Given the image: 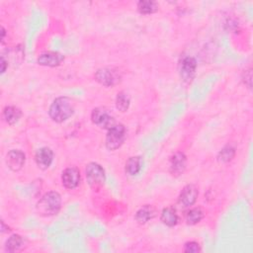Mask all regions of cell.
<instances>
[{"mask_svg":"<svg viewBox=\"0 0 253 253\" xmlns=\"http://www.w3.org/2000/svg\"><path fill=\"white\" fill-rule=\"evenodd\" d=\"M154 215H155V210L153 209V207L149 205H145L136 211L135 220L140 224H144L148 220L152 219Z\"/></svg>","mask_w":253,"mask_h":253,"instance_id":"9a60e30c","label":"cell"},{"mask_svg":"<svg viewBox=\"0 0 253 253\" xmlns=\"http://www.w3.org/2000/svg\"><path fill=\"white\" fill-rule=\"evenodd\" d=\"M6 66H7V61L4 59V57H1V73H4L6 70Z\"/></svg>","mask_w":253,"mask_h":253,"instance_id":"cb8c5ba5","label":"cell"},{"mask_svg":"<svg viewBox=\"0 0 253 253\" xmlns=\"http://www.w3.org/2000/svg\"><path fill=\"white\" fill-rule=\"evenodd\" d=\"M137 10L140 14L149 15L158 10V5L154 1H139L137 3Z\"/></svg>","mask_w":253,"mask_h":253,"instance_id":"d6986e66","label":"cell"},{"mask_svg":"<svg viewBox=\"0 0 253 253\" xmlns=\"http://www.w3.org/2000/svg\"><path fill=\"white\" fill-rule=\"evenodd\" d=\"M26 156L24 152L17 149L10 150L6 155V164L12 171H19L25 164Z\"/></svg>","mask_w":253,"mask_h":253,"instance_id":"9c48e42d","label":"cell"},{"mask_svg":"<svg viewBox=\"0 0 253 253\" xmlns=\"http://www.w3.org/2000/svg\"><path fill=\"white\" fill-rule=\"evenodd\" d=\"M198 196V188L193 184H189L185 186L181 191L178 198V204L183 208H189L195 204Z\"/></svg>","mask_w":253,"mask_h":253,"instance_id":"52a82bcc","label":"cell"},{"mask_svg":"<svg viewBox=\"0 0 253 253\" xmlns=\"http://www.w3.org/2000/svg\"><path fill=\"white\" fill-rule=\"evenodd\" d=\"M143 166V159L140 156H131L126 162V172L130 175L134 176L140 172Z\"/></svg>","mask_w":253,"mask_h":253,"instance_id":"5bb4252c","label":"cell"},{"mask_svg":"<svg viewBox=\"0 0 253 253\" xmlns=\"http://www.w3.org/2000/svg\"><path fill=\"white\" fill-rule=\"evenodd\" d=\"M234 154H235V150H234L233 147H231V146H225V147H223V148L219 151L217 158H218V160H219L220 162L225 163V162L230 161V160L233 158Z\"/></svg>","mask_w":253,"mask_h":253,"instance_id":"7402d4cb","label":"cell"},{"mask_svg":"<svg viewBox=\"0 0 253 253\" xmlns=\"http://www.w3.org/2000/svg\"><path fill=\"white\" fill-rule=\"evenodd\" d=\"M62 185L67 189H74L79 185L80 172L76 167H68L62 172Z\"/></svg>","mask_w":253,"mask_h":253,"instance_id":"30bf717a","label":"cell"},{"mask_svg":"<svg viewBox=\"0 0 253 253\" xmlns=\"http://www.w3.org/2000/svg\"><path fill=\"white\" fill-rule=\"evenodd\" d=\"M22 246H23V238L19 234L11 235L5 243V249L8 252H16L20 250Z\"/></svg>","mask_w":253,"mask_h":253,"instance_id":"ac0fdd59","label":"cell"},{"mask_svg":"<svg viewBox=\"0 0 253 253\" xmlns=\"http://www.w3.org/2000/svg\"><path fill=\"white\" fill-rule=\"evenodd\" d=\"M196 68H197V61L194 57H191V56L184 57L180 63L181 78L186 82H190L195 75Z\"/></svg>","mask_w":253,"mask_h":253,"instance_id":"ba28073f","label":"cell"},{"mask_svg":"<svg viewBox=\"0 0 253 253\" xmlns=\"http://www.w3.org/2000/svg\"><path fill=\"white\" fill-rule=\"evenodd\" d=\"M203 217H204L203 211L200 208H194V209H191L187 212L186 221L188 224L194 225V224H197L198 222H200Z\"/></svg>","mask_w":253,"mask_h":253,"instance_id":"ffe728a7","label":"cell"},{"mask_svg":"<svg viewBox=\"0 0 253 253\" xmlns=\"http://www.w3.org/2000/svg\"><path fill=\"white\" fill-rule=\"evenodd\" d=\"M160 219L165 225L172 227V226L177 224L178 215L176 213V211L173 208L168 207V208L163 209V211L161 212V215H160Z\"/></svg>","mask_w":253,"mask_h":253,"instance_id":"e0dca14e","label":"cell"},{"mask_svg":"<svg viewBox=\"0 0 253 253\" xmlns=\"http://www.w3.org/2000/svg\"><path fill=\"white\" fill-rule=\"evenodd\" d=\"M129 96L125 91H121L118 93L116 97V107L119 111L126 112L129 107Z\"/></svg>","mask_w":253,"mask_h":253,"instance_id":"44dd1931","label":"cell"},{"mask_svg":"<svg viewBox=\"0 0 253 253\" xmlns=\"http://www.w3.org/2000/svg\"><path fill=\"white\" fill-rule=\"evenodd\" d=\"M1 34H2L1 40H2V42H3V41H4V37H5V30H4V28H3V27L1 28Z\"/></svg>","mask_w":253,"mask_h":253,"instance_id":"d4e9b609","label":"cell"},{"mask_svg":"<svg viewBox=\"0 0 253 253\" xmlns=\"http://www.w3.org/2000/svg\"><path fill=\"white\" fill-rule=\"evenodd\" d=\"M35 160L38 167L42 170L47 169L53 160V152L48 147H42L37 150Z\"/></svg>","mask_w":253,"mask_h":253,"instance_id":"8fae6325","label":"cell"},{"mask_svg":"<svg viewBox=\"0 0 253 253\" xmlns=\"http://www.w3.org/2000/svg\"><path fill=\"white\" fill-rule=\"evenodd\" d=\"M61 208V197L57 192L45 193L37 204V211L42 216L57 214Z\"/></svg>","mask_w":253,"mask_h":253,"instance_id":"7a4b0ae2","label":"cell"},{"mask_svg":"<svg viewBox=\"0 0 253 253\" xmlns=\"http://www.w3.org/2000/svg\"><path fill=\"white\" fill-rule=\"evenodd\" d=\"M96 80L107 87L114 86L121 80V74L119 71L112 67H103L97 70L95 73Z\"/></svg>","mask_w":253,"mask_h":253,"instance_id":"8992f818","label":"cell"},{"mask_svg":"<svg viewBox=\"0 0 253 253\" xmlns=\"http://www.w3.org/2000/svg\"><path fill=\"white\" fill-rule=\"evenodd\" d=\"M64 57L61 53L56 51H46L42 53L38 57V63L42 66L48 67H55L61 64Z\"/></svg>","mask_w":253,"mask_h":253,"instance_id":"7c38bea8","label":"cell"},{"mask_svg":"<svg viewBox=\"0 0 253 253\" xmlns=\"http://www.w3.org/2000/svg\"><path fill=\"white\" fill-rule=\"evenodd\" d=\"M91 119H92V122L96 126H100L101 128L110 129L111 127H113L116 125V121H115L114 117L104 107L95 108L92 111Z\"/></svg>","mask_w":253,"mask_h":253,"instance_id":"5b68a950","label":"cell"},{"mask_svg":"<svg viewBox=\"0 0 253 253\" xmlns=\"http://www.w3.org/2000/svg\"><path fill=\"white\" fill-rule=\"evenodd\" d=\"M187 158L184 153L176 152L170 158V172L174 176H179L183 174L186 169Z\"/></svg>","mask_w":253,"mask_h":253,"instance_id":"4fadbf2b","label":"cell"},{"mask_svg":"<svg viewBox=\"0 0 253 253\" xmlns=\"http://www.w3.org/2000/svg\"><path fill=\"white\" fill-rule=\"evenodd\" d=\"M22 112L15 106H7L3 111V118L9 125H15L21 118Z\"/></svg>","mask_w":253,"mask_h":253,"instance_id":"2e32d148","label":"cell"},{"mask_svg":"<svg viewBox=\"0 0 253 253\" xmlns=\"http://www.w3.org/2000/svg\"><path fill=\"white\" fill-rule=\"evenodd\" d=\"M74 113L73 101L65 96L56 98L50 105L48 115L56 123H62L68 120Z\"/></svg>","mask_w":253,"mask_h":253,"instance_id":"6da1fadb","label":"cell"},{"mask_svg":"<svg viewBox=\"0 0 253 253\" xmlns=\"http://www.w3.org/2000/svg\"><path fill=\"white\" fill-rule=\"evenodd\" d=\"M86 179L91 189L99 190L105 183L106 175L101 165L95 162H91L86 166L85 170Z\"/></svg>","mask_w":253,"mask_h":253,"instance_id":"3957f363","label":"cell"},{"mask_svg":"<svg viewBox=\"0 0 253 253\" xmlns=\"http://www.w3.org/2000/svg\"><path fill=\"white\" fill-rule=\"evenodd\" d=\"M184 251L188 252V253H196V252L201 251V248H200V245L198 242L190 241L184 245Z\"/></svg>","mask_w":253,"mask_h":253,"instance_id":"603a6c76","label":"cell"},{"mask_svg":"<svg viewBox=\"0 0 253 253\" xmlns=\"http://www.w3.org/2000/svg\"><path fill=\"white\" fill-rule=\"evenodd\" d=\"M126 138V127L121 124H116L108 129L106 135V147L109 150H116L124 143Z\"/></svg>","mask_w":253,"mask_h":253,"instance_id":"277c9868","label":"cell"}]
</instances>
